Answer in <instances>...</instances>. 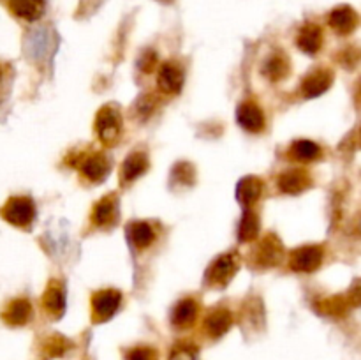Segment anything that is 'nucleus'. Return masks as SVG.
<instances>
[{
    "label": "nucleus",
    "instance_id": "obj_1",
    "mask_svg": "<svg viewBox=\"0 0 361 360\" xmlns=\"http://www.w3.org/2000/svg\"><path fill=\"white\" fill-rule=\"evenodd\" d=\"M4 221L16 228H30L35 219V205L28 196H13L0 208Z\"/></svg>",
    "mask_w": 361,
    "mask_h": 360
},
{
    "label": "nucleus",
    "instance_id": "obj_2",
    "mask_svg": "<svg viewBox=\"0 0 361 360\" xmlns=\"http://www.w3.org/2000/svg\"><path fill=\"white\" fill-rule=\"evenodd\" d=\"M95 131L104 145H115L122 133V119L113 106H104L95 116Z\"/></svg>",
    "mask_w": 361,
    "mask_h": 360
},
{
    "label": "nucleus",
    "instance_id": "obj_3",
    "mask_svg": "<svg viewBox=\"0 0 361 360\" xmlns=\"http://www.w3.org/2000/svg\"><path fill=\"white\" fill-rule=\"evenodd\" d=\"M240 256L236 253L221 254L207 270V284L226 286L238 272Z\"/></svg>",
    "mask_w": 361,
    "mask_h": 360
},
{
    "label": "nucleus",
    "instance_id": "obj_4",
    "mask_svg": "<svg viewBox=\"0 0 361 360\" xmlns=\"http://www.w3.org/2000/svg\"><path fill=\"white\" fill-rule=\"evenodd\" d=\"M120 304H122V295L116 289H102V292L95 293L94 299H92L94 321L102 323V321L109 320L118 311Z\"/></svg>",
    "mask_w": 361,
    "mask_h": 360
},
{
    "label": "nucleus",
    "instance_id": "obj_5",
    "mask_svg": "<svg viewBox=\"0 0 361 360\" xmlns=\"http://www.w3.org/2000/svg\"><path fill=\"white\" fill-rule=\"evenodd\" d=\"M324 251L321 246H303L291 253L289 267L296 272H314L321 267Z\"/></svg>",
    "mask_w": 361,
    "mask_h": 360
},
{
    "label": "nucleus",
    "instance_id": "obj_6",
    "mask_svg": "<svg viewBox=\"0 0 361 360\" xmlns=\"http://www.w3.org/2000/svg\"><path fill=\"white\" fill-rule=\"evenodd\" d=\"M282 254H284V247L281 240L275 235H267L254 251V263L261 268L274 267L282 260Z\"/></svg>",
    "mask_w": 361,
    "mask_h": 360
},
{
    "label": "nucleus",
    "instance_id": "obj_7",
    "mask_svg": "<svg viewBox=\"0 0 361 360\" xmlns=\"http://www.w3.org/2000/svg\"><path fill=\"white\" fill-rule=\"evenodd\" d=\"M13 16L23 21H37L46 11V0H2Z\"/></svg>",
    "mask_w": 361,
    "mask_h": 360
},
{
    "label": "nucleus",
    "instance_id": "obj_8",
    "mask_svg": "<svg viewBox=\"0 0 361 360\" xmlns=\"http://www.w3.org/2000/svg\"><path fill=\"white\" fill-rule=\"evenodd\" d=\"M159 90L162 94H178L182 90L183 85V71L176 62H166L162 64L161 71H159Z\"/></svg>",
    "mask_w": 361,
    "mask_h": 360
},
{
    "label": "nucleus",
    "instance_id": "obj_9",
    "mask_svg": "<svg viewBox=\"0 0 361 360\" xmlns=\"http://www.w3.org/2000/svg\"><path fill=\"white\" fill-rule=\"evenodd\" d=\"M358 13L349 6H338L328 16V23L338 35H348L358 27Z\"/></svg>",
    "mask_w": 361,
    "mask_h": 360
},
{
    "label": "nucleus",
    "instance_id": "obj_10",
    "mask_svg": "<svg viewBox=\"0 0 361 360\" xmlns=\"http://www.w3.org/2000/svg\"><path fill=\"white\" fill-rule=\"evenodd\" d=\"M334 83V73L330 69H316L303 78L302 94L305 97H317L324 94Z\"/></svg>",
    "mask_w": 361,
    "mask_h": 360
},
{
    "label": "nucleus",
    "instance_id": "obj_11",
    "mask_svg": "<svg viewBox=\"0 0 361 360\" xmlns=\"http://www.w3.org/2000/svg\"><path fill=\"white\" fill-rule=\"evenodd\" d=\"M312 180H310V175L305 172V169H289V172H284L277 180V186L282 193L286 194H300L305 189H309Z\"/></svg>",
    "mask_w": 361,
    "mask_h": 360
},
{
    "label": "nucleus",
    "instance_id": "obj_12",
    "mask_svg": "<svg viewBox=\"0 0 361 360\" xmlns=\"http://www.w3.org/2000/svg\"><path fill=\"white\" fill-rule=\"evenodd\" d=\"M116 217H118V201H116L115 194H106L95 203L92 219L101 228H108V226L115 224Z\"/></svg>",
    "mask_w": 361,
    "mask_h": 360
},
{
    "label": "nucleus",
    "instance_id": "obj_13",
    "mask_svg": "<svg viewBox=\"0 0 361 360\" xmlns=\"http://www.w3.org/2000/svg\"><path fill=\"white\" fill-rule=\"evenodd\" d=\"M296 44L303 53L309 55H316L321 48H323V30L319 25L307 23L300 28L298 37H296Z\"/></svg>",
    "mask_w": 361,
    "mask_h": 360
},
{
    "label": "nucleus",
    "instance_id": "obj_14",
    "mask_svg": "<svg viewBox=\"0 0 361 360\" xmlns=\"http://www.w3.org/2000/svg\"><path fill=\"white\" fill-rule=\"evenodd\" d=\"M236 119H238L240 126L243 129L250 131V133H259L264 127V113L254 102H243L238 106V112H236Z\"/></svg>",
    "mask_w": 361,
    "mask_h": 360
},
{
    "label": "nucleus",
    "instance_id": "obj_15",
    "mask_svg": "<svg viewBox=\"0 0 361 360\" xmlns=\"http://www.w3.org/2000/svg\"><path fill=\"white\" fill-rule=\"evenodd\" d=\"M32 318V306L28 300L25 299H14L6 306L2 311V320L11 327H21L27 325L28 320Z\"/></svg>",
    "mask_w": 361,
    "mask_h": 360
},
{
    "label": "nucleus",
    "instance_id": "obj_16",
    "mask_svg": "<svg viewBox=\"0 0 361 360\" xmlns=\"http://www.w3.org/2000/svg\"><path fill=\"white\" fill-rule=\"evenodd\" d=\"M81 173H83L85 179H88L90 182H101L106 179V175L109 173V161L104 154L97 152V154H92L88 157H85V161L81 162Z\"/></svg>",
    "mask_w": 361,
    "mask_h": 360
},
{
    "label": "nucleus",
    "instance_id": "obj_17",
    "mask_svg": "<svg viewBox=\"0 0 361 360\" xmlns=\"http://www.w3.org/2000/svg\"><path fill=\"white\" fill-rule=\"evenodd\" d=\"M42 307L51 318H60L66 311V295L60 282L51 281L46 288L44 296H42Z\"/></svg>",
    "mask_w": 361,
    "mask_h": 360
},
{
    "label": "nucleus",
    "instance_id": "obj_18",
    "mask_svg": "<svg viewBox=\"0 0 361 360\" xmlns=\"http://www.w3.org/2000/svg\"><path fill=\"white\" fill-rule=\"evenodd\" d=\"M233 314L228 309H215L204 320V332L212 339H219L231 328Z\"/></svg>",
    "mask_w": 361,
    "mask_h": 360
},
{
    "label": "nucleus",
    "instance_id": "obj_19",
    "mask_svg": "<svg viewBox=\"0 0 361 360\" xmlns=\"http://www.w3.org/2000/svg\"><path fill=\"white\" fill-rule=\"evenodd\" d=\"M263 189V180L257 179V176H245V179L240 180L238 187H236V198H238L240 203L245 205V207H252V205L261 198Z\"/></svg>",
    "mask_w": 361,
    "mask_h": 360
},
{
    "label": "nucleus",
    "instance_id": "obj_20",
    "mask_svg": "<svg viewBox=\"0 0 361 360\" xmlns=\"http://www.w3.org/2000/svg\"><path fill=\"white\" fill-rule=\"evenodd\" d=\"M49 39L51 37H49V32L46 28H35V30H32L27 35V39H25V52H27V55L34 60L46 56V52H48L49 44H51Z\"/></svg>",
    "mask_w": 361,
    "mask_h": 360
},
{
    "label": "nucleus",
    "instance_id": "obj_21",
    "mask_svg": "<svg viewBox=\"0 0 361 360\" xmlns=\"http://www.w3.org/2000/svg\"><path fill=\"white\" fill-rule=\"evenodd\" d=\"M148 166H150V162H148L147 154L137 150L133 152V154H130L122 164V184L134 182L137 176H141L145 172H147Z\"/></svg>",
    "mask_w": 361,
    "mask_h": 360
},
{
    "label": "nucleus",
    "instance_id": "obj_22",
    "mask_svg": "<svg viewBox=\"0 0 361 360\" xmlns=\"http://www.w3.org/2000/svg\"><path fill=\"white\" fill-rule=\"evenodd\" d=\"M197 311H200V307H197V302L194 299L180 300V302L176 304L175 311H173V325L180 328L190 327V325L196 321Z\"/></svg>",
    "mask_w": 361,
    "mask_h": 360
},
{
    "label": "nucleus",
    "instance_id": "obj_23",
    "mask_svg": "<svg viewBox=\"0 0 361 360\" xmlns=\"http://www.w3.org/2000/svg\"><path fill=\"white\" fill-rule=\"evenodd\" d=\"M289 155L300 162L316 161L321 155V147L310 140H296L289 148Z\"/></svg>",
    "mask_w": 361,
    "mask_h": 360
},
{
    "label": "nucleus",
    "instance_id": "obj_24",
    "mask_svg": "<svg viewBox=\"0 0 361 360\" xmlns=\"http://www.w3.org/2000/svg\"><path fill=\"white\" fill-rule=\"evenodd\" d=\"M263 74L271 81H281L284 80L289 74V60L286 59V55H282L281 52L271 55L270 59L264 64Z\"/></svg>",
    "mask_w": 361,
    "mask_h": 360
},
{
    "label": "nucleus",
    "instance_id": "obj_25",
    "mask_svg": "<svg viewBox=\"0 0 361 360\" xmlns=\"http://www.w3.org/2000/svg\"><path fill=\"white\" fill-rule=\"evenodd\" d=\"M129 239L137 249H147L155 240V232L148 222H134L129 226Z\"/></svg>",
    "mask_w": 361,
    "mask_h": 360
},
{
    "label": "nucleus",
    "instance_id": "obj_26",
    "mask_svg": "<svg viewBox=\"0 0 361 360\" xmlns=\"http://www.w3.org/2000/svg\"><path fill=\"white\" fill-rule=\"evenodd\" d=\"M317 311L324 316H334V318H341L348 313L349 304L345 300V296H330V299H323L321 302L316 304Z\"/></svg>",
    "mask_w": 361,
    "mask_h": 360
},
{
    "label": "nucleus",
    "instance_id": "obj_27",
    "mask_svg": "<svg viewBox=\"0 0 361 360\" xmlns=\"http://www.w3.org/2000/svg\"><path fill=\"white\" fill-rule=\"evenodd\" d=\"M238 235L242 242H250L259 235V217L252 210H247L243 214L238 226Z\"/></svg>",
    "mask_w": 361,
    "mask_h": 360
},
{
    "label": "nucleus",
    "instance_id": "obj_28",
    "mask_svg": "<svg viewBox=\"0 0 361 360\" xmlns=\"http://www.w3.org/2000/svg\"><path fill=\"white\" fill-rule=\"evenodd\" d=\"M69 348L71 341H67L66 337L56 334L46 339L44 344H42V355H44V359H59V356H62Z\"/></svg>",
    "mask_w": 361,
    "mask_h": 360
},
{
    "label": "nucleus",
    "instance_id": "obj_29",
    "mask_svg": "<svg viewBox=\"0 0 361 360\" xmlns=\"http://www.w3.org/2000/svg\"><path fill=\"white\" fill-rule=\"evenodd\" d=\"M194 179H196V173H194V168L190 164H176L175 169L171 173V180H176L180 184H185V186H192Z\"/></svg>",
    "mask_w": 361,
    "mask_h": 360
},
{
    "label": "nucleus",
    "instance_id": "obj_30",
    "mask_svg": "<svg viewBox=\"0 0 361 360\" xmlns=\"http://www.w3.org/2000/svg\"><path fill=\"white\" fill-rule=\"evenodd\" d=\"M196 346L182 342L173 348V352L169 353V360H196Z\"/></svg>",
    "mask_w": 361,
    "mask_h": 360
},
{
    "label": "nucleus",
    "instance_id": "obj_31",
    "mask_svg": "<svg viewBox=\"0 0 361 360\" xmlns=\"http://www.w3.org/2000/svg\"><path fill=\"white\" fill-rule=\"evenodd\" d=\"M127 360H159V353L150 346H140L127 353Z\"/></svg>",
    "mask_w": 361,
    "mask_h": 360
},
{
    "label": "nucleus",
    "instance_id": "obj_32",
    "mask_svg": "<svg viewBox=\"0 0 361 360\" xmlns=\"http://www.w3.org/2000/svg\"><path fill=\"white\" fill-rule=\"evenodd\" d=\"M349 307H360L361 306V279H356L353 286L349 288L348 295H345Z\"/></svg>",
    "mask_w": 361,
    "mask_h": 360
},
{
    "label": "nucleus",
    "instance_id": "obj_33",
    "mask_svg": "<svg viewBox=\"0 0 361 360\" xmlns=\"http://www.w3.org/2000/svg\"><path fill=\"white\" fill-rule=\"evenodd\" d=\"M136 108H137L136 112L140 113V115H143V116L150 115L155 108V99L150 97V95H145V97L140 99V102H137Z\"/></svg>",
    "mask_w": 361,
    "mask_h": 360
},
{
    "label": "nucleus",
    "instance_id": "obj_34",
    "mask_svg": "<svg viewBox=\"0 0 361 360\" xmlns=\"http://www.w3.org/2000/svg\"><path fill=\"white\" fill-rule=\"evenodd\" d=\"M155 64H157V56H155L154 52H145L140 59V67L145 73H150L154 71Z\"/></svg>",
    "mask_w": 361,
    "mask_h": 360
},
{
    "label": "nucleus",
    "instance_id": "obj_35",
    "mask_svg": "<svg viewBox=\"0 0 361 360\" xmlns=\"http://www.w3.org/2000/svg\"><path fill=\"white\" fill-rule=\"evenodd\" d=\"M0 80H2V66H0Z\"/></svg>",
    "mask_w": 361,
    "mask_h": 360
}]
</instances>
